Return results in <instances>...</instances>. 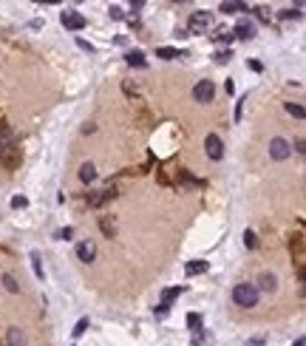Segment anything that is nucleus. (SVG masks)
<instances>
[{"mask_svg":"<svg viewBox=\"0 0 306 346\" xmlns=\"http://www.w3.org/2000/svg\"><path fill=\"white\" fill-rule=\"evenodd\" d=\"M233 301H235V307H244V310L255 307V304H258V290H255V284H250V281L235 284V287H233Z\"/></svg>","mask_w":306,"mask_h":346,"instance_id":"nucleus-1","label":"nucleus"},{"mask_svg":"<svg viewBox=\"0 0 306 346\" xmlns=\"http://www.w3.org/2000/svg\"><path fill=\"white\" fill-rule=\"evenodd\" d=\"M20 162H23V150H20V145H17V139L15 142L0 145V165L6 167V170H17Z\"/></svg>","mask_w":306,"mask_h":346,"instance_id":"nucleus-2","label":"nucleus"},{"mask_svg":"<svg viewBox=\"0 0 306 346\" xmlns=\"http://www.w3.org/2000/svg\"><path fill=\"white\" fill-rule=\"evenodd\" d=\"M116 196H119V193H116V187H113V184H108V187H102V190L88 193V196H85V201H88V207H94V210H97V207H105L108 201H113Z\"/></svg>","mask_w":306,"mask_h":346,"instance_id":"nucleus-3","label":"nucleus"},{"mask_svg":"<svg viewBox=\"0 0 306 346\" xmlns=\"http://www.w3.org/2000/svg\"><path fill=\"white\" fill-rule=\"evenodd\" d=\"M210 23H213V15H210V12H193L184 32L187 34H204L210 29Z\"/></svg>","mask_w":306,"mask_h":346,"instance_id":"nucleus-4","label":"nucleus"},{"mask_svg":"<svg viewBox=\"0 0 306 346\" xmlns=\"http://www.w3.org/2000/svg\"><path fill=\"white\" fill-rule=\"evenodd\" d=\"M60 23H63V26L68 29V32H82L88 20H85V15L74 12V9H65L63 15H60Z\"/></svg>","mask_w":306,"mask_h":346,"instance_id":"nucleus-5","label":"nucleus"},{"mask_svg":"<svg viewBox=\"0 0 306 346\" xmlns=\"http://www.w3.org/2000/svg\"><path fill=\"white\" fill-rule=\"evenodd\" d=\"M204 150H207V156L213 162L224 159V142H221V136L218 133H210L207 139H204Z\"/></svg>","mask_w":306,"mask_h":346,"instance_id":"nucleus-6","label":"nucleus"},{"mask_svg":"<svg viewBox=\"0 0 306 346\" xmlns=\"http://www.w3.org/2000/svg\"><path fill=\"white\" fill-rule=\"evenodd\" d=\"M289 153H292V145L284 139V136H275L272 142H270V156H272L275 162H284Z\"/></svg>","mask_w":306,"mask_h":346,"instance_id":"nucleus-7","label":"nucleus"},{"mask_svg":"<svg viewBox=\"0 0 306 346\" xmlns=\"http://www.w3.org/2000/svg\"><path fill=\"white\" fill-rule=\"evenodd\" d=\"M213 97H216V85L210 83V80H201V83L193 85V99L196 102H210Z\"/></svg>","mask_w":306,"mask_h":346,"instance_id":"nucleus-8","label":"nucleus"},{"mask_svg":"<svg viewBox=\"0 0 306 346\" xmlns=\"http://www.w3.org/2000/svg\"><path fill=\"white\" fill-rule=\"evenodd\" d=\"M289 250H292V255H295L298 270H304V233H295L289 238Z\"/></svg>","mask_w":306,"mask_h":346,"instance_id":"nucleus-9","label":"nucleus"},{"mask_svg":"<svg viewBox=\"0 0 306 346\" xmlns=\"http://www.w3.org/2000/svg\"><path fill=\"white\" fill-rule=\"evenodd\" d=\"M77 258H80V261H94V258H97V244H94V241H91V238H85V241H80V244H77Z\"/></svg>","mask_w":306,"mask_h":346,"instance_id":"nucleus-10","label":"nucleus"},{"mask_svg":"<svg viewBox=\"0 0 306 346\" xmlns=\"http://www.w3.org/2000/svg\"><path fill=\"white\" fill-rule=\"evenodd\" d=\"M233 37H238V40H252V37H255V23H252V20H238Z\"/></svg>","mask_w":306,"mask_h":346,"instance_id":"nucleus-11","label":"nucleus"},{"mask_svg":"<svg viewBox=\"0 0 306 346\" xmlns=\"http://www.w3.org/2000/svg\"><path fill=\"white\" fill-rule=\"evenodd\" d=\"M255 290H258V292H275V290H278V278H275L272 273H261V275H258Z\"/></svg>","mask_w":306,"mask_h":346,"instance_id":"nucleus-12","label":"nucleus"},{"mask_svg":"<svg viewBox=\"0 0 306 346\" xmlns=\"http://www.w3.org/2000/svg\"><path fill=\"white\" fill-rule=\"evenodd\" d=\"M176 182L179 184H184V187H204V179H198V176H193L190 170H176Z\"/></svg>","mask_w":306,"mask_h":346,"instance_id":"nucleus-13","label":"nucleus"},{"mask_svg":"<svg viewBox=\"0 0 306 346\" xmlns=\"http://www.w3.org/2000/svg\"><path fill=\"white\" fill-rule=\"evenodd\" d=\"M99 230L105 233V238L116 236V219L113 216H99Z\"/></svg>","mask_w":306,"mask_h":346,"instance_id":"nucleus-14","label":"nucleus"},{"mask_svg":"<svg viewBox=\"0 0 306 346\" xmlns=\"http://www.w3.org/2000/svg\"><path fill=\"white\" fill-rule=\"evenodd\" d=\"M6 344L9 346H26V332L20 329V327H12L9 335H6Z\"/></svg>","mask_w":306,"mask_h":346,"instance_id":"nucleus-15","label":"nucleus"},{"mask_svg":"<svg viewBox=\"0 0 306 346\" xmlns=\"http://www.w3.org/2000/svg\"><path fill=\"white\" fill-rule=\"evenodd\" d=\"M125 60H128V66H133V68H145V66H147L145 54H142V51H139V49L128 51V54H125Z\"/></svg>","mask_w":306,"mask_h":346,"instance_id":"nucleus-16","label":"nucleus"},{"mask_svg":"<svg viewBox=\"0 0 306 346\" xmlns=\"http://www.w3.org/2000/svg\"><path fill=\"white\" fill-rule=\"evenodd\" d=\"M221 12H224V15H238V12H247V3H238V0H224V3H221Z\"/></svg>","mask_w":306,"mask_h":346,"instance_id":"nucleus-17","label":"nucleus"},{"mask_svg":"<svg viewBox=\"0 0 306 346\" xmlns=\"http://www.w3.org/2000/svg\"><path fill=\"white\" fill-rule=\"evenodd\" d=\"M80 179L85 182V184H91V182H97V167L91 165V162H85V165L80 167Z\"/></svg>","mask_w":306,"mask_h":346,"instance_id":"nucleus-18","label":"nucleus"},{"mask_svg":"<svg viewBox=\"0 0 306 346\" xmlns=\"http://www.w3.org/2000/svg\"><path fill=\"white\" fill-rule=\"evenodd\" d=\"M3 287H6V292H12V295H17L20 292V284H17V278L12 275V273H3Z\"/></svg>","mask_w":306,"mask_h":346,"instance_id":"nucleus-19","label":"nucleus"},{"mask_svg":"<svg viewBox=\"0 0 306 346\" xmlns=\"http://www.w3.org/2000/svg\"><path fill=\"white\" fill-rule=\"evenodd\" d=\"M193 346H213V335L204 332V329L193 332Z\"/></svg>","mask_w":306,"mask_h":346,"instance_id":"nucleus-20","label":"nucleus"},{"mask_svg":"<svg viewBox=\"0 0 306 346\" xmlns=\"http://www.w3.org/2000/svg\"><path fill=\"white\" fill-rule=\"evenodd\" d=\"M181 292H184V287H170V290H162V304H167V307H170V301H173V298H179Z\"/></svg>","mask_w":306,"mask_h":346,"instance_id":"nucleus-21","label":"nucleus"},{"mask_svg":"<svg viewBox=\"0 0 306 346\" xmlns=\"http://www.w3.org/2000/svg\"><path fill=\"white\" fill-rule=\"evenodd\" d=\"M210 37H213L216 43H233V32H227V29H216Z\"/></svg>","mask_w":306,"mask_h":346,"instance_id":"nucleus-22","label":"nucleus"},{"mask_svg":"<svg viewBox=\"0 0 306 346\" xmlns=\"http://www.w3.org/2000/svg\"><path fill=\"white\" fill-rule=\"evenodd\" d=\"M156 57H162V60H176L181 54L176 49H170V46H162V49H156Z\"/></svg>","mask_w":306,"mask_h":346,"instance_id":"nucleus-23","label":"nucleus"},{"mask_svg":"<svg viewBox=\"0 0 306 346\" xmlns=\"http://www.w3.org/2000/svg\"><path fill=\"white\" fill-rule=\"evenodd\" d=\"M187 327H190V332H198L201 327H204L201 315H198V312H190V315H187Z\"/></svg>","mask_w":306,"mask_h":346,"instance_id":"nucleus-24","label":"nucleus"},{"mask_svg":"<svg viewBox=\"0 0 306 346\" xmlns=\"http://www.w3.org/2000/svg\"><path fill=\"white\" fill-rule=\"evenodd\" d=\"M184 270H187V275H198V273H204V270H207V261H190Z\"/></svg>","mask_w":306,"mask_h":346,"instance_id":"nucleus-25","label":"nucleus"},{"mask_svg":"<svg viewBox=\"0 0 306 346\" xmlns=\"http://www.w3.org/2000/svg\"><path fill=\"white\" fill-rule=\"evenodd\" d=\"M230 57H233V51L230 49L216 51V54H213V63H216V66H224V63H230Z\"/></svg>","mask_w":306,"mask_h":346,"instance_id":"nucleus-26","label":"nucleus"},{"mask_svg":"<svg viewBox=\"0 0 306 346\" xmlns=\"http://www.w3.org/2000/svg\"><path fill=\"white\" fill-rule=\"evenodd\" d=\"M287 111H289L292 116H298V119H304V116H306L304 105H298V102H287Z\"/></svg>","mask_w":306,"mask_h":346,"instance_id":"nucleus-27","label":"nucleus"},{"mask_svg":"<svg viewBox=\"0 0 306 346\" xmlns=\"http://www.w3.org/2000/svg\"><path fill=\"white\" fill-rule=\"evenodd\" d=\"M32 270L37 278H43V264H40V253H32Z\"/></svg>","mask_w":306,"mask_h":346,"instance_id":"nucleus-28","label":"nucleus"},{"mask_svg":"<svg viewBox=\"0 0 306 346\" xmlns=\"http://www.w3.org/2000/svg\"><path fill=\"white\" fill-rule=\"evenodd\" d=\"M244 244H247L250 250L258 247V238H255V233H252V230H244Z\"/></svg>","mask_w":306,"mask_h":346,"instance_id":"nucleus-29","label":"nucleus"},{"mask_svg":"<svg viewBox=\"0 0 306 346\" xmlns=\"http://www.w3.org/2000/svg\"><path fill=\"white\" fill-rule=\"evenodd\" d=\"M252 12H255V20H258V23H270V12H267L264 6H255Z\"/></svg>","mask_w":306,"mask_h":346,"instance_id":"nucleus-30","label":"nucleus"},{"mask_svg":"<svg viewBox=\"0 0 306 346\" xmlns=\"http://www.w3.org/2000/svg\"><path fill=\"white\" fill-rule=\"evenodd\" d=\"M298 17H301V6H298V9H284V12H281V20H298Z\"/></svg>","mask_w":306,"mask_h":346,"instance_id":"nucleus-31","label":"nucleus"},{"mask_svg":"<svg viewBox=\"0 0 306 346\" xmlns=\"http://www.w3.org/2000/svg\"><path fill=\"white\" fill-rule=\"evenodd\" d=\"M85 329H88V318H80V321H77V327H74V338H82V335H85Z\"/></svg>","mask_w":306,"mask_h":346,"instance_id":"nucleus-32","label":"nucleus"},{"mask_svg":"<svg viewBox=\"0 0 306 346\" xmlns=\"http://www.w3.org/2000/svg\"><path fill=\"white\" fill-rule=\"evenodd\" d=\"M26 204H29V199H26V196H15V199H12V207H15V210L26 207Z\"/></svg>","mask_w":306,"mask_h":346,"instance_id":"nucleus-33","label":"nucleus"},{"mask_svg":"<svg viewBox=\"0 0 306 346\" xmlns=\"http://www.w3.org/2000/svg\"><path fill=\"white\" fill-rule=\"evenodd\" d=\"M108 15H111V20H122V9H119V6H111V9H108Z\"/></svg>","mask_w":306,"mask_h":346,"instance_id":"nucleus-34","label":"nucleus"},{"mask_svg":"<svg viewBox=\"0 0 306 346\" xmlns=\"http://www.w3.org/2000/svg\"><path fill=\"white\" fill-rule=\"evenodd\" d=\"M71 236H74V227H63V230L57 233V238H63V241H68Z\"/></svg>","mask_w":306,"mask_h":346,"instance_id":"nucleus-35","label":"nucleus"},{"mask_svg":"<svg viewBox=\"0 0 306 346\" xmlns=\"http://www.w3.org/2000/svg\"><path fill=\"white\" fill-rule=\"evenodd\" d=\"M156 182H159V184H170V176H167L164 170H156Z\"/></svg>","mask_w":306,"mask_h":346,"instance_id":"nucleus-36","label":"nucleus"},{"mask_svg":"<svg viewBox=\"0 0 306 346\" xmlns=\"http://www.w3.org/2000/svg\"><path fill=\"white\" fill-rule=\"evenodd\" d=\"M77 46H80L82 51H94V46H91L88 40H82V37H77Z\"/></svg>","mask_w":306,"mask_h":346,"instance_id":"nucleus-37","label":"nucleus"},{"mask_svg":"<svg viewBox=\"0 0 306 346\" xmlns=\"http://www.w3.org/2000/svg\"><path fill=\"white\" fill-rule=\"evenodd\" d=\"M244 102H247V99H238V102H235V119L244 116Z\"/></svg>","mask_w":306,"mask_h":346,"instance_id":"nucleus-38","label":"nucleus"},{"mask_svg":"<svg viewBox=\"0 0 306 346\" xmlns=\"http://www.w3.org/2000/svg\"><path fill=\"white\" fill-rule=\"evenodd\" d=\"M164 315H167V304H159L156 307V318H164Z\"/></svg>","mask_w":306,"mask_h":346,"instance_id":"nucleus-39","label":"nucleus"},{"mask_svg":"<svg viewBox=\"0 0 306 346\" xmlns=\"http://www.w3.org/2000/svg\"><path fill=\"white\" fill-rule=\"evenodd\" d=\"M122 91H125V94H128V97H130V94H136V85L125 83V85H122Z\"/></svg>","mask_w":306,"mask_h":346,"instance_id":"nucleus-40","label":"nucleus"},{"mask_svg":"<svg viewBox=\"0 0 306 346\" xmlns=\"http://www.w3.org/2000/svg\"><path fill=\"white\" fill-rule=\"evenodd\" d=\"M250 68H252V71H264V66H261L258 60H252V63H250Z\"/></svg>","mask_w":306,"mask_h":346,"instance_id":"nucleus-41","label":"nucleus"},{"mask_svg":"<svg viewBox=\"0 0 306 346\" xmlns=\"http://www.w3.org/2000/svg\"><path fill=\"white\" fill-rule=\"evenodd\" d=\"M261 344H264V341H261V338H255V341H250L247 346H261Z\"/></svg>","mask_w":306,"mask_h":346,"instance_id":"nucleus-42","label":"nucleus"},{"mask_svg":"<svg viewBox=\"0 0 306 346\" xmlns=\"http://www.w3.org/2000/svg\"><path fill=\"white\" fill-rule=\"evenodd\" d=\"M292 346H304V338H298V341H295Z\"/></svg>","mask_w":306,"mask_h":346,"instance_id":"nucleus-43","label":"nucleus"}]
</instances>
